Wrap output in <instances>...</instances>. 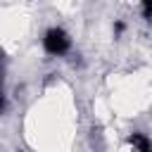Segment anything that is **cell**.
<instances>
[{
  "mask_svg": "<svg viewBox=\"0 0 152 152\" xmlns=\"http://www.w3.org/2000/svg\"><path fill=\"white\" fill-rule=\"evenodd\" d=\"M43 48L50 55H64V52H69V48H71L69 33L64 28H50L45 33V38H43Z\"/></svg>",
  "mask_w": 152,
  "mask_h": 152,
  "instance_id": "1",
  "label": "cell"
},
{
  "mask_svg": "<svg viewBox=\"0 0 152 152\" xmlns=\"http://www.w3.org/2000/svg\"><path fill=\"white\" fill-rule=\"evenodd\" d=\"M128 142L138 150V152H152V145H150V140H147V135H142V133H131L128 135Z\"/></svg>",
  "mask_w": 152,
  "mask_h": 152,
  "instance_id": "2",
  "label": "cell"
},
{
  "mask_svg": "<svg viewBox=\"0 0 152 152\" xmlns=\"http://www.w3.org/2000/svg\"><path fill=\"white\" fill-rule=\"evenodd\" d=\"M142 14H145V19H152V0L142 2Z\"/></svg>",
  "mask_w": 152,
  "mask_h": 152,
  "instance_id": "3",
  "label": "cell"
},
{
  "mask_svg": "<svg viewBox=\"0 0 152 152\" xmlns=\"http://www.w3.org/2000/svg\"><path fill=\"white\" fill-rule=\"evenodd\" d=\"M121 31H124V21H116V24H114V33H116V36H119V33H121Z\"/></svg>",
  "mask_w": 152,
  "mask_h": 152,
  "instance_id": "4",
  "label": "cell"
}]
</instances>
